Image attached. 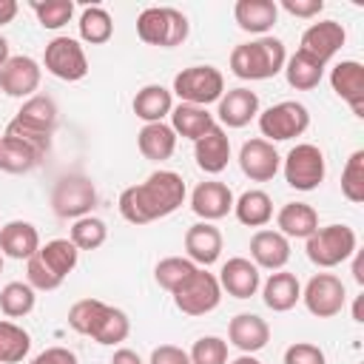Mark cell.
<instances>
[{
  "instance_id": "cell-1",
  "label": "cell",
  "mask_w": 364,
  "mask_h": 364,
  "mask_svg": "<svg viewBox=\"0 0 364 364\" xmlns=\"http://www.w3.org/2000/svg\"><path fill=\"white\" fill-rule=\"evenodd\" d=\"M185 182L176 171H154L145 182L131 185L119 193V213L131 225H148L171 216L185 202Z\"/></svg>"
},
{
  "instance_id": "cell-2",
  "label": "cell",
  "mask_w": 364,
  "mask_h": 364,
  "mask_svg": "<svg viewBox=\"0 0 364 364\" xmlns=\"http://www.w3.org/2000/svg\"><path fill=\"white\" fill-rule=\"evenodd\" d=\"M287 51L279 37H256L250 43H239L230 51V71L239 80H270L284 68Z\"/></svg>"
},
{
  "instance_id": "cell-3",
  "label": "cell",
  "mask_w": 364,
  "mask_h": 364,
  "mask_svg": "<svg viewBox=\"0 0 364 364\" xmlns=\"http://www.w3.org/2000/svg\"><path fill=\"white\" fill-rule=\"evenodd\" d=\"M77 262L80 250L71 245V239H51L26 262V279L34 290H57Z\"/></svg>"
},
{
  "instance_id": "cell-4",
  "label": "cell",
  "mask_w": 364,
  "mask_h": 364,
  "mask_svg": "<svg viewBox=\"0 0 364 364\" xmlns=\"http://www.w3.org/2000/svg\"><path fill=\"white\" fill-rule=\"evenodd\" d=\"M188 31H191L188 17L171 6H148L136 17V34L148 46L176 48L188 40Z\"/></svg>"
},
{
  "instance_id": "cell-5",
  "label": "cell",
  "mask_w": 364,
  "mask_h": 364,
  "mask_svg": "<svg viewBox=\"0 0 364 364\" xmlns=\"http://www.w3.org/2000/svg\"><path fill=\"white\" fill-rule=\"evenodd\" d=\"M304 250H307V259L316 264V267H338L341 262L353 259L355 250H358V236L350 225H327V228H318L313 236L304 239Z\"/></svg>"
},
{
  "instance_id": "cell-6",
  "label": "cell",
  "mask_w": 364,
  "mask_h": 364,
  "mask_svg": "<svg viewBox=\"0 0 364 364\" xmlns=\"http://www.w3.org/2000/svg\"><path fill=\"white\" fill-rule=\"evenodd\" d=\"M171 94H176L188 105L208 108L210 102H219V97L225 94V77L216 65H188L173 77Z\"/></svg>"
},
{
  "instance_id": "cell-7",
  "label": "cell",
  "mask_w": 364,
  "mask_h": 364,
  "mask_svg": "<svg viewBox=\"0 0 364 364\" xmlns=\"http://www.w3.org/2000/svg\"><path fill=\"white\" fill-rule=\"evenodd\" d=\"M171 296H173V304H176L179 313H185V316H205V313L219 307L222 287H219V279L213 273H208L205 267H196Z\"/></svg>"
},
{
  "instance_id": "cell-8",
  "label": "cell",
  "mask_w": 364,
  "mask_h": 364,
  "mask_svg": "<svg viewBox=\"0 0 364 364\" xmlns=\"http://www.w3.org/2000/svg\"><path fill=\"white\" fill-rule=\"evenodd\" d=\"M307 125H310V111L296 100H282L259 111V131L267 142H287L293 136H301Z\"/></svg>"
},
{
  "instance_id": "cell-9",
  "label": "cell",
  "mask_w": 364,
  "mask_h": 364,
  "mask_svg": "<svg viewBox=\"0 0 364 364\" xmlns=\"http://www.w3.org/2000/svg\"><path fill=\"white\" fill-rule=\"evenodd\" d=\"M284 182L293 188V191H316L321 182H324V173H327V165H324V154L318 145L313 142H299L287 151L284 162Z\"/></svg>"
},
{
  "instance_id": "cell-10",
  "label": "cell",
  "mask_w": 364,
  "mask_h": 364,
  "mask_svg": "<svg viewBox=\"0 0 364 364\" xmlns=\"http://www.w3.org/2000/svg\"><path fill=\"white\" fill-rule=\"evenodd\" d=\"M97 205V188L88 176H63L51 191V210L60 219L91 216Z\"/></svg>"
},
{
  "instance_id": "cell-11",
  "label": "cell",
  "mask_w": 364,
  "mask_h": 364,
  "mask_svg": "<svg viewBox=\"0 0 364 364\" xmlns=\"http://www.w3.org/2000/svg\"><path fill=\"white\" fill-rule=\"evenodd\" d=\"M43 65L51 77H57L63 82H77L88 74V57H85L80 40H74V37H54L51 43H46Z\"/></svg>"
},
{
  "instance_id": "cell-12",
  "label": "cell",
  "mask_w": 364,
  "mask_h": 364,
  "mask_svg": "<svg viewBox=\"0 0 364 364\" xmlns=\"http://www.w3.org/2000/svg\"><path fill=\"white\" fill-rule=\"evenodd\" d=\"M301 301L316 318H333V316H338L344 310V301H347L344 282L336 273H316L304 284Z\"/></svg>"
},
{
  "instance_id": "cell-13",
  "label": "cell",
  "mask_w": 364,
  "mask_h": 364,
  "mask_svg": "<svg viewBox=\"0 0 364 364\" xmlns=\"http://www.w3.org/2000/svg\"><path fill=\"white\" fill-rule=\"evenodd\" d=\"M40 80H43V68L28 54H14L0 68V91L6 97H14V100L34 97V91L40 88Z\"/></svg>"
},
{
  "instance_id": "cell-14",
  "label": "cell",
  "mask_w": 364,
  "mask_h": 364,
  "mask_svg": "<svg viewBox=\"0 0 364 364\" xmlns=\"http://www.w3.org/2000/svg\"><path fill=\"white\" fill-rule=\"evenodd\" d=\"M347 40V31L338 20H318L313 26L304 28L301 40H299V51H304L307 57L318 60L321 65H327L344 46Z\"/></svg>"
},
{
  "instance_id": "cell-15",
  "label": "cell",
  "mask_w": 364,
  "mask_h": 364,
  "mask_svg": "<svg viewBox=\"0 0 364 364\" xmlns=\"http://www.w3.org/2000/svg\"><path fill=\"white\" fill-rule=\"evenodd\" d=\"M239 168L250 182H270L282 168V156L273 142L256 136L239 148Z\"/></svg>"
},
{
  "instance_id": "cell-16",
  "label": "cell",
  "mask_w": 364,
  "mask_h": 364,
  "mask_svg": "<svg viewBox=\"0 0 364 364\" xmlns=\"http://www.w3.org/2000/svg\"><path fill=\"white\" fill-rule=\"evenodd\" d=\"M191 210L202 222H216V219H222L233 210V191L225 182H216V179L199 182L191 193Z\"/></svg>"
},
{
  "instance_id": "cell-17",
  "label": "cell",
  "mask_w": 364,
  "mask_h": 364,
  "mask_svg": "<svg viewBox=\"0 0 364 364\" xmlns=\"http://www.w3.org/2000/svg\"><path fill=\"white\" fill-rule=\"evenodd\" d=\"M330 85L355 117H364V65L358 60L336 63L330 71Z\"/></svg>"
},
{
  "instance_id": "cell-18",
  "label": "cell",
  "mask_w": 364,
  "mask_h": 364,
  "mask_svg": "<svg viewBox=\"0 0 364 364\" xmlns=\"http://www.w3.org/2000/svg\"><path fill=\"white\" fill-rule=\"evenodd\" d=\"M216 279H219V287L228 290V296H233V299H250V296H256V290L262 287V273H259V267H256L250 259H245V256L228 259V262L222 264V270H219Z\"/></svg>"
},
{
  "instance_id": "cell-19",
  "label": "cell",
  "mask_w": 364,
  "mask_h": 364,
  "mask_svg": "<svg viewBox=\"0 0 364 364\" xmlns=\"http://www.w3.org/2000/svg\"><path fill=\"white\" fill-rule=\"evenodd\" d=\"M228 341L239 353L253 355V353H259V350L267 347V341H270V324L262 316H256V313H239L228 324Z\"/></svg>"
},
{
  "instance_id": "cell-20",
  "label": "cell",
  "mask_w": 364,
  "mask_h": 364,
  "mask_svg": "<svg viewBox=\"0 0 364 364\" xmlns=\"http://www.w3.org/2000/svg\"><path fill=\"white\" fill-rule=\"evenodd\" d=\"M216 117H219V125H228V128H245L250 119L259 117V94L250 91V88H230L219 97V105H216Z\"/></svg>"
},
{
  "instance_id": "cell-21",
  "label": "cell",
  "mask_w": 364,
  "mask_h": 364,
  "mask_svg": "<svg viewBox=\"0 0 364 364\" xmlns=\"http://www.w3.org/2000/svg\"><path fill=\"white\" fill-rule=\"evenodd\" d=\"M193 159H196L199 171L213 173V176L228 168V162H230V139H228V134H225V128L219 122L193 142Z\"/></svg>"
},
{
  "instance_id": "cell-22",
  "label": "cell",
  "mask_w": 364,
  "mask_h": 364,
  "mask_svg": "<svg viewBox=\"0 0 364 364\" xmlns=\"http://www.w3.org/2000/svg\"><path fill=\"white\" fill-rule=\"evenodd\" d=\"M222 230L213 222H196L185 230V250L196 267H208L222 256Z\"/></svg>"
},
{
  "instance_id": "cell-23",
  "label": "cell",
  "mask_w": 364,
  "mask_h": 364,
  "mask_svg": "<svg viewBox=\"0 0 364 364\" xmlns=\"http://www.w3.org/2000/svg\"><path fill=\"white\" fill-rule=\"evenodd\" d=\"M250 259L264 270H284L290 262V239L279 230H256L250 239Z\"/></svg>"
},
{
  "instance_id": "cell-24",
  "label": "cell",
  "mask_w": 364,
  "mask_h": 364,
  "mask_svg": "<svg viewBox=\"0 0 364 364\" xmlns=\"http://www.w3.org/2000/svg\"><path fill=\"white\" fill-rule=\"evenodd\" d=\"M40 250V233L31 222L11 219L0 228V253L9 259H31Z\"/></svg>"
},
{
  "instance_id": "cell-25",
  "label": "cell",
  "mask_w": 364,
  "mask_h": 364,
  "mask_svg": "<svg viewBox=\"0 0 364 364\" xmlns=\"http://www.w3.org/2000/svg\"><path fill=\"white\" fill-rule=\"evenodd\" d=\"M233 17H236V26L242 31L264 37L279 20V3H273V0H239L233 6Z\"/></svg>"
},
{
  "instance_id": "cell-26",
  "label": "cell",
  "mask_w": 364,
  "mask_h": 364,
  "mask_svg": "<svg viewBox=\"0 0 364 364\" xmlns=\"http://www.w3.org/2000/svg\"><path fill=\"white\" fill-rule=\"evenodd\" d=\"M262 299L273 313H287L301 301V284L296 273L287 270H273L267 282L262 284Z\"/></svg>"
},
{
  "instance_id": "cell-27",
  "label": "cell",
  "mask_w": 364,
  "mask_h": 364,
  "mask_svg": "<svg viewBox=\"0 0 364 364\" xmlns=\"http://www.w3.org/2000/svg\"><path fill=\"white\" fill-rule=\"evenodd\" d=\"M279 233L287 239H307L318 230V213L307 202H287L276 213Z\"/></svg>"
},
{
  "instance_id": "cell-28",
  "label": "cell",
  "mask_w": 364,
  "mask_h": 364,
  "mask_svg": "<svg viewBox=\"0 0 364 364\" xmlns=\"http://www.w3.org/2000/svg\"><path fill=\"white\" fill-rule=\"evenodd\" d=\"M134 114L148 125V122H162L165 117H171V108H173V94L159 85V82H148L136 91L134 102H131Z\"/></svg>"
},
{
  "instance_id": "cell-29",
  "label": "cell",
  "mask_w": 364,
  "mask_h": 364,
  "mask_svg": "<svg viewBox=\"0 0 364 364\" xmlns=\"http://www.w3.org/2000/svg\"><path fill=\"white\" fill-rule=\"evenodd\" d=\"M136 145H139V154L151 162H165L173 156L176 151V134L171 125L165 122H148L139 128L136 134Z\"/></svg>"
},
{
  "instance_id": "cell-30",
  "label": "cell",
  "mask_w": 364,
  "mask_h": 364,
  "mask_svg": "<svg viewBox=\"0 0 364 364\" xmlns=\"http://www.w3.org/2000/svg\"><path fill=\"white\" fill-rule=\"evenodd\" d=\"M216 125L213 114L202 105H188V102H179L171 108V128L176 136H185L191 142H196L202 134H208L210 128Z\"/></svg>"
},
{
  "instance_id": "cell-31",
  "label": "cell",
  "mask_w": 364,
  "mask_h": 364,
  "mask_svg": "<svg viewBox=\"0 0 364 364\" xmlns=\"http://www.w3.org/2000/svg\"><path fill=\"white\" fill-rule=\"evenodd\" d=\"M14 119L23 122V125H28V128H34V131L54 134L57 119H60V111H57V102H54L51 97L34 94V97H28V100L20 105V111H17Z\"/></svg>"
},
{
  "instance_id": "cell-32",
  "label": "cell",
  "mask_w": 364,
  "mask_h": 364,
  "mask_svg": "<svg viewBox=\"0 0 364 364\" xmlns=\"http://www.w3.org/2000/svg\"><path fill=\"white\" fill-rule=\"evenodd\" d=\"M233 213L247 228H264L273 219V199L264 191L250 188L239 199H233Z\"/></svg>"
},
{
  "instance_id": "cell-33",
  "label": "cell",
  "mask_w": 364,
  "mask_h": 364,
  "mask_svg": "<svg viewBox=\"0 0 364 364\" xmlns=\"http://www.w3.org/2000/svg\"><path fill=\"white\" fill-rule=\"evenodd\" d=\"M128 333H131V318L125 316V310L105 304V307L100 310V316H97V321H94V327H91L88 336H91L97 344L114 347V344L125 341Z\"/></svg>"
},
{
  "instance_id": "cell-34",
  "label": "cell",
  "mask_w": 364,
  "mask_h": 364,
  "mask_svg": "<svg viewBox=\"0 0 364 364\" xmlns=\"http://www.w3.org/2000/svg\"><path fill=\"white\" fill-rule=\"evenodd\" d=\"M324 68H327V65H321L318 60H313V57H307L304 51L296 48V54H290V57L284 60V68H282V71H284L290 88H296V91H310V88H316V85L321 82Z\"/></svg>"
},
{
  "instance_id": "cell-35",
  "label": "cell",
  "mask_w": 364,
  "mask_h": 364,
  "mask_svg": "<svg viewBox=\"0 0 364 364\" xmlns=\"http://www.w3.org/2000/svg\"><path fill=\"white\" fill-rule=\"evenodd\" d=\"M43 154L34 151L31 145L14 139V136H0V171L6 173H28L40 165Z\"/></svg>"
},
{
  "instance_id": "cell-36",
  "label": "cell",
  "mask_w": 364,
  "mask_h": 364,
  "mask_svg": "<svg viewBox=\"0 0 364 364\" xmlns=\"http://www.w3.org/2000/svg\"><path fill=\"white\" fill-rule=\"evenodd\" d=\"M77 28H80V40H85L88 46H102L114 37V20L102 6L82 9Z\"/></svg>"
},
{
  "instance_id": "cell-37",
  "label": "cell",
  "mask_w": 364,
  "mask_h": 364,
  "mask_svg": "<svg viewBox=\"0 0 364 364\" xmlns=\"http://www.w3.org/2000/svg\"><path fill=\"white\" fill-rule=\"evenodd\" d=\"M34 304H37V296L28 282H9L0 290V310L6 318H23L34 310Z\"/></svg>"
},
{
  "instance_id": "cell-38",
  "label": "cell",
  "mask_w": 364,
  "mask_h": 364,
  "mask_svg": "<svg viewBox=\"0 0 364 364\" xmlns=\"http://www.w3.org/2000/svg\"><path fill=\"white\" fill-rule=\"evenodd\" d=\"M28 350L31 336L14 321H0V364H17L28 355Z\"/></svg>"
},
{
  "instance_id": "cell-39",
  "label": "cell",
  "mask_w": 364,
  "mask_h": 364,
  "mask_svg": "<svg viewBox=\"0 0 364 364\" xmlns=\"http://www.w3.org/2000/svg\"><path fill=\"white\" fill-rule=\"evenodd\" d=\"M71 245L77 250H97L105 245L108 239V225L100 219V216H82V219H74L71 225Z\"/></svg>"
},
{
  "instance_id": "cell-40",
  "label": "cell",
  "mask_w": 364,
  "mask_h": 364,
  "mask_svg": "<svg viewBox=\"0 0 364 364\" xmlns=\"http://www.w3.org/2000/svg\"><path fill=\"white\" fill-rule=\"evenodd\" d=\"M193 270H196V264H193L188 256H168V259L156 262V267H154V279H156V284H159L162 290L173 293V290H176Z\"/></svg>"
},
{
  "instance_id": "cell-41",
  "label": "cell",
  "mask_w": 364,
  "mask_h": 364,
  "mask_svg": "<svg viewBox=\"0 0 364 364\" xmlns=\"http://www.w3.org/2000/svg\"><path fill=\"white\" fill-rule=\"evenodd\" d=\"M28 6L37 14L40 26L48 28V31L63 28L71 20V14H74V3L71 0H31Z\"/></svg>"
},
{
  "instance_id": "cell-42",
  "label": "cell",
  "mask_w": 364,
  "mask_h": 364,
  "mask_svg": "<svg viewBox=\"0 0 364 364\" xmlns=\"http://www.w3.org/2000/svg\"><path fill=\"white\" fill-rule=\"evenodd\" d=\"M341 193L353 205L364 202V151H353L341 171Z\"/></svg>"
},
{
  "instance_id": "cell-43",
  "label": "cell",
  "mask_w": 364,
  "mask_h": 364,
  "mask_svg": "<svg viewBox=\"0 0 364 364\" xmlns=\"http://www.w3.org/2000/svg\"><path fill=\"white\" fill-rule=\"evenodd\" d=\"M191 364H228V341L219 336H202L188 353Z\"/></svg>"
},
{
  "instance_id": "cell-44",
  "label": "cell",
  "mask_w": 364,
  "mask_h": 364,
  "mask_svg": "<svg viewBox=\"0 0 364 364\" xmlns=\"http://www.w3.org/2000/svg\"><path fill=\"white\" fill-rule=\"evenodd\" d=\"M102 307H105V301H100V299H80V301H74L71 310H68V327L74 333H80V336H88Z\"/></svg>"
},
{
  "instance_id": "cell-45",
  "label": "cell",
  "mask_w": 364,
  "mask_h": 364,
  "mask_svg": "<svg viewBox=\"0 0 364 364\" xmlns=\"http://www.w3.org/2000/svg\"><path fill=\"white\" fill-rule=\"evenodd\" d=\"M6 136H14V139H20V142L31 145V148H34V151H40L43 156H46V151L51 148V134L34 131V128H28V125H23V122H17V119H11V122L6 125Z\"/></svg>"
},
{
  "instance_id": "cell-46",
  "label": "cell",
  "mask_w": 364,
  "mask_h": 364,
  "mask_svg": "<svg viewBox=\"0 0 364 364\" xmlns=\"http://www.w3.org/2000/svg\"><path fill=\"white\" fill-rule=\"evenodd\" d=\"M284 364H327L324 350L310 341H296L284 350Z\"/></svg>"
},
{
  "instance_id": "cell-47",
  "label": "cell",
  "mask_w": 364,
  "mask_h": 364,
  "mask_svg": "<svg viewBox=\"0 0 364 364\" xmlns=\"http://www.w3.org/2000/svg\"><path fill=\"white\" fill-rule=\"evenodd\" d=\"M148 364H191V358L176 344H159V347L151 350V361Z\"/></svg>"
},
{
  "instance_id": "cell-48",
  "label": "cell",
  "mask_w": 364,
  "mask_h": 364,
  "mask_svg": "<svg viewBox=\"0 0 364 364\" xmlns=\"http://www.w3.org/2000/svg\"><path fill=\"white\" fill-rule=\"evenodd\" d=\"M282 9H284L287 14H293V17H304V20H310V17L321 14L324 0H282Z\"/></svg>"
},
{
  "instance_id": "cell-49",
  "label": "cell",
  "mask_w": 364,
  "mask_h": 364,
  "mask_svg": "<svg viewBox=\"0 0 364 364\" xmlns=\"http://www.w3.org/2000/svg\"><path fill=\"white\" fill-rule=\"evenodd\" d=\"M28 364H77V355L68 347H46Z\"/></svg>"
},
{
  "instance_id": "cell-50",
  "label": "cell",
  "mask_w": 364,
  "mask_h": 364,
  "mask_svg": "<svg viewBox=\"0 0 364 364\" xmlns=\"http://www.w3.org/2000/svg\"><path fill=\"white\" fill-rule=\"evenodd\" d=\"M111 364H145V361L139 358V353H134V350H128V347H119V350L111 355Z\"/></svg>"
},
{
  "instance_id": "cell-51",
  "label": "cell",
  "mask_w": 364,
  "mask_h": 364,
  "mask_svg": "<svg viewBox=\"0 0 364 364\" xmlns=\"http://www.w3.org/2000/svg\"><path fill=\"white\" fill-rule=\"evenodd\" d=\"M17 11H20L17 0H0V26H9L17 17Z\"/></svg>"
},
{
  "instance_id": "cell-52",
  "label": "cell",
  "mask_w": 364,
  "mask_h": 364,
  "mask_svg": "<svg viewBox=\"0 0 364 364\" xmlns=\"http://www.w3.org/2000/svg\"><path fill=\"white\" fill-rule=\"evenodd\" d=\"M9 57H11V54H9V40L0 34V68L6 65V60H9Z\"/></svg>"
},
{
  "instance_id": "cell-53",
  "label": "cell",
  "mask_w": 364,
  "mask_h": 364,
  "mask_svg": "<svg viewBox=\"0 0 364 364\" xmlns=\"http://www.w3.org/2000/svg\"><path fill=\"white\" fill-rule=\"evenodd\" d=\"M358 253V250H355ZM353 279L358 282V284H364V273H361V259L355 256V262H353Z\"/></svg>"
},
{
  "instance_id": "cell-54",
  "label": "cell",
  "mask_w": 364,
  "mask_h": 364,
  "mask_svg": "<svg viewBox=\"0 0 364 364\" xmlns=\"http://www.w3.org/2000/svg\"><path fill=\"white\" fill-rule=\"evenodd\" d=\"M230 364H262V361H259L256 355H245V353H242V355H239V358H233Z\"/></svg>"
},
{
  "instance_id": "cell-55",
  "label": "cell",
  "mask_w": 364,
  "mask_h": 364,
  "mask_svg": "<svg viewBox=\"0 0 364 364\" xmlns=\"http://www.w3.org/2000/svg\"><path fill=\"white\" fill-rule=\"evenodd\" d=\"M0 273H3V253H0Z\"/></svg>"
}]
</instances>
